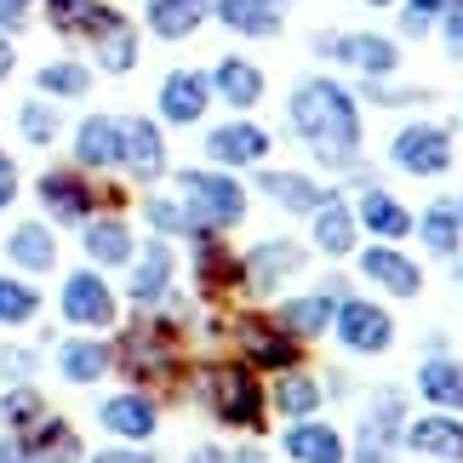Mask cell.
<instances>
[{
	"label": "cell",
	"instance_id": "45",
	"mask_svg": "<svg viewBox=\"0 0 463 463\" xmlns=\"http://www.w3.org/2000/svg\"><path fill=\"white\" fill-rule=\"evenodd\" d=\"M17 184H24V177H17V160L0 149V212H6L12 201H17Z\"/></svg>",
	"mask_w": 463,
	"mask_h": 463
},
{
	"label": "cell",
	"instance_id": "2",
	"mask_svg": "<svg viewBox=\"0 0 463 463\" xmlns=\"http://www.w3.org/2000/svg\"><path fill=\"white\" fill-rule=\"evenodd\" d=\"M383 166L395 177H412V184H435L458 166V132L452 120H435V115H418V120H401L383 144Z\"/></svg>",
	"mask_w": 463,
	"mask_h": 463
},
{
	"label": "cell",
	"instance_id": "15",
	"mask_svg": "<svg viewBox=\"0 0 463 463\" xmlns=\"http://www.w3.org/2000/svg\"><path fill=\"white\" fill-rule=\"evenodd\" d=\"M58 309L69 326H86V332H103V326H115V292H109V280H103V269H75L63 280V292H58Z\"/></svg>",
	"mask_w": 463,
	"mask_h": 463
},
{
	"label": "cell",
	"instance_id": "11",
	"mask_svg": "<svg viewBox=\"0 0 463 463\" xmlns=\"http://www.w3.org/2000/svg\"><path fill=\"white\" fill-rule=\"evenodd\" d=\"M235 344H241L252 372H292L298 354H304V344H298L275 315H241L235 320Z\"/></svg>",
	"mask_w": 463,
	"mask_h": 463
},
{
	"label": "cell",
	"instance_id": "40",
	"mask_svg": "<svg viewBox=\"0 0 463 463\" xmlns=\"http://www.w3.org/2000/svg\"><path fill=\"white\" fill-rule=\"evenodd\" d=\"M98 6H103V0H46V17H52L58 34H80L86 17H92Z\"/></svg>",
	"mask_w": 463,
	"mask_h": 463
},
{
	"label": "cell",
	"instance_id": "8",
	"mask_svg": "<svg viewBox=\"0 0 463 463\" xmlns=\"http://www.w3.org/2000/svg\"><path fill=\"white\" fill-rule=\"evenodd\" d=\"M309 246L304 241H292V235H269V241H258V246H246V258H241V292H252V298H275L287 280H298L309 269Z\"/></svg>",
	"mask_w": 463,
	"mask_h": 463
},
{
	"label": "cell",
	"instance_id": "19",
	"mask_svg": "<svg viewBox=\"0 0 463 463\" xmlns=\"http://www.w3.org/2000/svg\"><path fill=\"white\" fill-rule=\"evenodd\" d=\"M337 304H344V280H326V287H315V292H298V298H287V304L275 309V320L287 326L298 344H315V337H326L332 332V315H337Z\"/></svg>",
	"mask_w": 463,
	"mask_h": 463
},
{
	"label": "cell",
	"instance_id": "10",
	"mask_svg": "<svg viewBox=\"0 0 463 463\" xmlns=\"http://www.w3.org/2000/svg\"><path fill=\"white\" fill-rule=\"evenodd\" d=\"M120 172L132 184H160L172 172V155H166V127L149 115H120Z\"/></svg>",
	"mask_w": 463,
	"mask_h": 463
},
{
	"label": "cell",
	"instance_id": "36",
	"mask_svg": "<svg viewBox=\"0 0 463 463\" xmlns=\"http://www.w3.org/2000/svg\"><path fill=\"white\" fill-rule=\"evenodd\" d=\"M144 218H149V229H155L160 241H166V235H189V241L201 235L194 218H189V206L177 201V194H149V201H144Z\"/></svg>",
	"mask_w": 463,
	"mask_h": 463
},
{
	"label": "cell",
	"instance_id": "3",
	"mask_svg": "<svg viewBox=\"0 0 463 463\" xmlns=\"http://www.w3.org/2000/svg\"><path fill=\"white\" fill-rule=\"evenodd\" d=\"M309 52L320 63L349 69V80H395L406 69V46L383 29H320Z\"/></svg>",
	"mask_w": 463,
	"mask_h": 463
},
{
	"label": "cell",
	"instance_id": "14",
	"mask_svg": "<svg viewBox=\"0 0 463 463\" xmlns=\"http://www.w3.org/2000/svg\"><path fill=\"white\" fill-rule=\"evenodd\" d=\"M212 109V80H206V69H172L166 80L155 86V115H160V127H201Z\"/></svg>",
	"mask_w": 463,
	"mask_h": 463
},
{
	"label": "cell",
	"instance_id": "39",
	"mask_svg": "<svg viewBox=\"0 0 463 463\" xmlns=\"http://www.w3.org/2000/svg\"><path fill=\"white\" fill-rule=\"evenodd\" d=\"M0 418L12 423V430H34V423L46 418V401H41V389H29V383H12L6 389V401H0Z\"/></svg>",
	"mask_w": 463,
	"mask_h": 463
},
{
	"label": "cell",
	"instance_id": "49",
	"mask_svg": "<svg viewBox=\"0 0 463 463\" xmlns=\"http://www.w3.org/2000/svg\"><path fill=\"white\" fill-rule=\"evenodd\" d=\"M189 463H229V452H223V447H194Z\"/></svg>",
	"mask_w": 463,
	"mask_h": 463
},
{
	"label": "cell",
	"instance_id": "32",
	"mask_svg": "<svg viewBox=\"0 0 463 463\" xmlns=\"http://www.w3.org/2000/svg\"><path fill=\"white\" fill-rule=\"evenodd\" d=\"M269 406L287 423H304V418H315L320 406H326V389H320V378H309V372H280L275 378V389H269Z\"/></svg>",
	"mask_w": 463,
	"mask_h": 463
},
{
	"label": "cell",
	"instance_id": "9",
	"mask_svg": "<svg viewBox=\"0 0 463 463\" xmlns=\"http://www.w3.org/2000/svg\"><path fill=\"white\" fill-rule=\"evenodd\" d=\"M80 41L92 46V58H98L103 75H132V69L144 63V29H137L120 6H109V0H103V6L86 17Z\"/></svg>",
	"mask_w": 463,
	"mask_h": 463
},
{
	"label": "cell",
	"instance_id": "38",
	"mask_svg": "<svg viewBox=\"0 0 463 463\" xmlns=\"http://www.w3.org/2000/svg\"><path fill=\"white\" fill-rule=\"evenodd\" d=\"M395 447H401V435H389V430L361 418L349 435V463H395Z\"/></svg>",
	"mask_w": 463,
	"mask_h": 463
},
{
	"label": "cell",
	"instance_id": "50",
	"mask_svg": "<svg viewBox=\"0 0 463 463\" xmlns=\"http://www.w3.org/2000/svg\"><path fill=\"white\" fill-rule=\"evenodd\" d=\"M229 463H269V458H263V452H258V447H241V452H235V458H229Z\"/></svg>",
	"mask_w": 463,
	"mask_h": 463
},
{
	"label": "cell",
	"instance_id": "43",
	"mask_svg": "<svg viewBox=\"0 0 463 463\" xmlns=\"http://www.w3.org/2000/svg\"><path fill=\"white\" fill-rule=\"evenodd\" d=\"M0 378H6V383H29L34 378V354L29 349H0Z\"/></svg>",
	"mask_w": 463,
	"mask_h": 463
},
{
	"label": "cell",
	"instance_id": "17",
	"mask_svg": "<svg viewBox=\"0 0 463 463\" xmlns=\"http://www.w3.org/2000/svg\"><path fill=\"white\" fill-rule=\"evenodd\" d=\"M354 218H361V235H372V241H389V246H401V241L418 229V212L406 206L395 189H383V184H372V189H354Z\"/></svg>",
	"mask_w": 463,
	"mask_h": 463
},
{
	"label": "cell",
	"instance_id": "23",
	"mask_svg": "<svg viewBox=\"0 0 463 463\" xmlns=\"http://www.w3.org/2000/svg\"><path fill=\"white\" fill-rule=\"evenodd\" d=\"M80 246H86V258H92V269H132V258H137L132 223L115 218V212L86 218V223H80Z\"/></svg>",
	"mask_w": 463,
	"mask_h": 463
},
{
	"label": "cell",
	"instance_id": "22",
	"mask_svg": "<svg viewBox=\"0 0 463 463\" xmlns=\"http://www.w3.org/2000/svg\"><path fill=\"white\" fill-rule=\"evenodd\" d=\"M75 166L92 177V172H120V115H109V109H92L75 127Z\"/></svg>",
	"mask_w": 463,
	"mask_h": 463
},
{
	"label": "cell",
	"instance_id": "37",
	"mask_svg": "<svg viewBox=\"0 0 463 463\" xmlns=\"http://www.w3.org/2000/svg\"><path fill=\"white\" fill-rule=\"evenodd\" d=\"M41 315V292L17 275H0V326H29Z\"/></svg>",
	"mask_w": 463,
	"mask_h": 463
},
{
	"label": "cell",
	"instance_id": "35",
	"mask_svg": "<svg viewBox=\"0 0 463 463\" xmlns=\"http://www.w3.org/2000/svg\"><path fill=\"white\" fill-rule=\"evenodd\" d=\"M17 137H24V144H34V149H52L63 137V109L52 98H24L17 103Z\"/></svg>",
	"mask_w": 463,
	"mask_h": 463
},
{
	"label": "cell",
	"instance_id": "7",
	"mask_svg": "<svg viewBox=\"0 0 463 463\" xmlns=\"http://www.w3.org/2000/svg\"><path fill=\"white\" fill-rule=\"evenodd\" d=\"M332 337H337L344 354H354V361H378V354L395 349L401 326H395V315H389L378 298H344L337 315H332Z\"/></svg>",
	"mask_w": 463,
	"mask_h": 463
},
{
	"label": "cell",
	"instance_id": "18",
	"mask_svg": "<svg viewBox=\"0 0 463 463\" xmlns=\"http://www.w3.org/2000/svg\"><path fill=\"white\" fill-rule=\"evenodd\" d=\"M212 24L229 29L235 41H280L287 34V6L280 0H212Z\"/></svg>",
	"mask_w": 463,
	"mask_h": 463
},
{
	"label": "cell",
	"instance_id": "12",
	"mask_svg": "<svg viewBox=\"0 0 463 463\" xmlns=\"http://www.w3.org/2000/svg\"><path fill=\"white\" fill-rule=\"evenodd\" d=\"M258 194L275 212H287V218H315V212L326 206L337 189L320 184V177L304 172V166H258Z\"/></svg>",
	"mask_w": 463,
	"mask_h": 463
},
{
	"label": "cell",
	"instance_id": "34",
	"mask_svg": "<svg viewBox=\"0 0 463 463\" xmlns=\"http://www.w3.org/2000/svg\"><path fill=\"white\" fill-rule=\"evenodd\" d=\"M109 366H115V349L103 344V337H69L58 349V372L69 383H98Z\"/></svg>",
	"mask_w": 463,
	"mask_h": 463
},
{
	"label": "cell",
	"instance_id": "33",
	"mask_svg": "<svg viewBox=\"0 0 463 463\" xmlns=\"http://www.w3.org/2000/svg\"><path fill=\"white\" fill-rule=\"evenodd\" d=\"M6 258L29 275H46V269H58V241H52L46 223H17L6 235Z\"/></svg>",
	"mask_w": 463,
	"mask_h": 463
},
{
	"label": "cell",
	"instance_id": "27",
	"mask_svg": "<svg viewBox=\"0 0 463 463\" xmlns=\"http://www.w3.org/2000/svg\"><path fill=\"white\" fill-rule=\"evenodd\" d=\"M172 275H177V258H172V246L166 241H149L144 252L132 258V280H127V298L132 304H166V292H172Z\"/></svg>",
	"mask_w": 463,
	"mask_h": 463
},
{
	"label": "cell",
	"instance_id": "5",
	"mask_svg": "<svg viewBox=\"0 0 463 463\" xmlns=\"http://www.w3.org/2000/svg\"><path fill=\"white\" fill-rule=\"evenodd\" d=\"M201 401L212 406V418L229 423V430H263V412H269V395H263L258 372L246 361H218L201 372Z\"/></svg>",
	"mask_w": 463,
	"mask_h": 463
},
{
	"label": "cell",
	"instance_id": "47",
	"mask_svg": "<svg viewBox=\"0 0 463 463\" xmlns=\"http://www.w3.org/2000/svg\"><path fill=\"white\" fill-rule=\"evenodd\" d=\"M12 75H17V41H12L6 29H0V86H6Z\"/></svg>",
	"mask_w": 463,
	"mask_h": 463
},
{
	"label": "cell",
	"instance_id": "6",
	"mask_svg": "<svg viewBox=\"0 0 463 463\" xmlns=\"http://www.w3.org/2000/svg\"><path fill=\"white\" fill-rule=\"evenodd\" d=\"M201 155H206V166H218V172H258V166H269V155H275V132L263 127L258 115H229L206 132Z\"/></svg>",
	"mask_w": 463,
	"mask_h": 463
},
{
	"label": "cell",
	"instance_id": "21",
	"mask_svg": "<svg viewBox=\"0 0 463 463\" xmlns=\"http://www.w3.org/2000/svg\"><path fill=\"white\" fill-rule=\"evenodd\" d=\"M309 252L332 258V263L361 252V218H354V206L344 201V194H332V201L309 218Z\"/></svg>",
	"mask_w": 463,
	"mask_h": 463
},
{
	"label": "cell",
	"instance_id": "53",
	"mask_svg": "<svg viewBox=\"0 0 463 463\" xmlns=\"http://www.w3.org/2000/svg\"><path fill=\"white\" fill-rule=\"evenodd\" d=\"M458 287H463V258H458Z\"/></svg>",
	"mask_w": 463,
	"mask_h": 463
},
{
	"label": "cell",
	"instance_id": "44",
	"mask_svg": "<svg viewBox=\"0 0 463 463\" xmlns=\"http://www.w3.org/2000/svg\"><path fill=\"white\" fill-rule=\"evenodd\" d=\"M29 12H34V0H0V29L6 34L29 29Z\"/></svg>",
	"mask_w": 463,
	"mask_h": 463
},
{
	"label": "cell",
	"instance_id": "28",
	"mask_svg": "<svg viewBox=\"0 0 463 463\" xmlns=\"http://www.w3.org/2000/svg\"><path fill=\"white\" fill-rule=\"evenodd\" d=\"M98 423L120 440H149L160 430V406L149 395H137V389H120V395L98 401Z\"/></svg>",
	"mask_w": 463,
	"mask_h": 463
},
{
	"label": "cell",
	"instance_id": "13",
	"mask_svg": "<svg viewBox=\"0 0 463 463\" xmlns=\"http://www.w3.org/2000/svg\"><path fill=\"white\" fill-rule=\"evenodd\" d=\"M354 269H361L378 292L401 298V304H412V298H423V263L406 252V246H389V241H372L354 252Z\"/></svg>",
	"mask_w": 463,
	"mask_h": 463
},
{
	"label": "cell",
	"instance_id": "1",
	"mask_svg": "<svg viewBox=\"0 0 463 463\" xmlns=\"http://www.w3.org/2000/svg\"><path fill=\"white\" fill-rule=\"evenodd\" d=\"M287 127L309 149V160L332 177H349L366 160V103L354 98L349 80L326 75H298L287 86Z\"/></svg>",
	"mask_w": 463,
	"mask_h": 463
},
{
	"label": "cell",
	"instance_id": "46",
	"mask_svg": "<svg viewBox=\"0 0 463 463\" xmlns=\"http://www.w3.org/2000/svg\"><path fill=\"white\" fill-rule=\"evenodd\" d=\"M92 463H155V452H144V447H103Z\"/></svg>",
	"mask_w": 463,
	"mask_h": 463
},
{
	"label": "cell",
	"instance_id": "52",
	"mask_svg": "<svg viewBox=\"0 0 463 463\" xmlns=\"http://www.w3.org/2000/svg\"><path fill=\"white\" fill-rule=\"evenodd\" d=\"M452 206H458V218H463V189H458V194H452Z\"/></svg>",
	"mask_w": 463,
	"mask_h": 463
},
{
	"label": "cell",
	"instance_id": "41",
	"mask_svg": "<svg viewBox=\"0 0 463 463\" xmlns=\"http://www.w3.org/2000/svg\"><path fill=\"white\" fill-rule=\"evenodd\" d=\"M435 41H440V58L447 63H463V0H447V12L435 24Z\"/></svg>",
	"mask_w": 463,
	"mask_h": 463
},
{
	"label": "cell",
	"instance_id": "25",
	"mask_svg": "<svg viewBox=\"0 0 463 463\" xmlns=\"http://www.w3.org/2000/svg\"><path fill=\"white\" fill-rule=\"evenodd\" d=\"M406 452L435 458V463H463V418L458 412H423L406 423Z\"/></svg>",
	"mask_w": 463,
	"mask_h": 463
},
{
	"label": "cell",
	"instance_id": "31",
	"mask_svg": "<svg viewBox=\"0 0 463 463\" xmlns=\"http://www.w3.org/2000/svg\"><path fill=\"white\" fill-rule=\"evenodd\" d=\"M92 63H80V58H52L34 69V92L52 98V103H80V98H92Z\"/></svg>",
	"mask_w": 463,
	"mask_h": 463
},
{
	"label": "cell",
	"instance_id": "16",
	"mask_svg": "<svg viewBox=\"0 0 463 463\" xmlns=\"http://www.w3.org/2000/svg\"><path fill=\"white\" fill-rule=\"evenodd\" d=\"M206 80H212V98H218L223 109H235V115L258 109V103L269 98V75H263V63L241 58V52H223V58H212Z\"/></svg>",
	"mask_w": 463,
	"mask_h": 463
},
{
	"label": "cell",
	"instance_id": "42",
	"mask_svg": "<svg viewBox=\"0 0 463 463\" xmlns=\"http://www.w3.org/2000/svg\"><path fill=\"white\" fill-rule=\"evenodd\" d=\"M395 41H401V46L435 41V24H430V17H423V12H406V6H401V17H395Z\"/></svg>",
	"mask_w": 463,
	"mask_h": 463
},
{
	"label": "cell",
	"instance_id": "51",
	"mask_svg": "<svg viewBox=\"0 0 463 463\" xmlns=\"http://www.w3.org/2000/svg\"><path fill=\"white\" fill-rule=\"evenodd\" d=\"M354 6H372V12H389V6H401V0H354Z\"/></svg>",
	"mask_w": 463,
	"mask_h": 463
},
{
	"label": "cell",
	"instance_id": "20",
	"mask_svg": "<svg viewBox=\"0 0 463 463\" xmlns=\"http://www.w3.org/2000/svg\"><path fill=\"white\" fill-rule=\"evenodd\" d=\"M34 194H41L46 218H58V223H86V218H98V212H92L98 194H92V184H86L80 166H52V172H41Z\"/></svg>",
	"mask_w": 463,
	"mask_h": 463
},
{
	"label": "cell",
	"instance_id": "48",
	"mask_svg": "<svg viewBox=\"0 0 463 463\" xmlns=\"http://www.w3.org/2000/svg\"><path fill=\"white\" fill-rule=\"evenodd\" d=\"M401 6H406V12H423L430 24H440V12H447V0H401Z\"/></svg>",
	"mask_w": 463,
	"mask_h": 463
},
{
	"label": "cell",
	"instance_id": "4",
	"mask_svg": "<svg viewBox=\"0 0 463 463\" xmlns=\"http://www.w3.org/2000/svg\"><path fill=\"white\" fill-rule=\"evenodd\" d=\"M177 184V201L189 206V218L201 235H223V229L246 223V184L235 172H218V166H184L172 172Z\"/></svg>",
	"mask_w": 463,
	"mask_h": 463
},
{
	"label": "cell",
	"instance_id": "24",
	"mask_svg": "<svg viewBox=\"0 0 463 463\" xmlns=\"http://www.w3.org/2000/svg\"><path fill=\"white\" fill-rule=\"evenodd\" d=\"M212 24V0H144V29L166 46L194 41Z\"/></svg>",
	"mask_w": 463,
	"mask_h": 463
},
{
	"label": "cell",
	"instance_id": "30",
	"mask_svg": "<svg viewBox=\"0 0 463 463\" xmlns=\"http://www.w3.org/2000/svg\"><path fill=\"white\" fill-rule=\"evenodd\" d=\"M418 395L430 401L435 412H458L463 418V361H458V354H423Z\"/></svg>",
	"mask_w": 463,
	"mask_h": 463
},
{
	"label": "cell",
	"instance_id": "54",
	"mask_svg": "<svg viewBox=\"0 0 463 463\" xmlns=\"http://www.w3.org/2000/svg\"><path fill=\"white\" fill-rule=\"evenodd\" d=\"M458 120H463V98H458Z\"/></svg>",
	"mask_w": 463,
	"mask_h": 463
},
{
	"label": "cell",
	"instance_id": "29",
	"mask_svg": "<svg viewBox=\"0 0 463 463\" xmlns=\"http://www.w3.org/2000/svg\"><path fill=\"white\" fill-rule=\"evenodd\" d=\"M412 235L430 246V258H440V263H458L463 258V218H458L452 194H435V201L418 212V229H412Z\"/></svg>",
	"mask_w": 463,
	"mask_h": 463
},
{
	"label": "cell",
	"instance_id": "26",
	"mask_svg": "<svg viewBox=\"0 0 463 463\" xmlns=\"http://www.w3.org/2000/svg\"><path fill=\"white\" fill-rule=\"evenodd\" d=\"M280 452L292 463H349V440H344V430H332L326 418H304V423H287Z\"/></svg>",
	"mask_w": 463,
	"mask_h": 463
}]
</instances>
